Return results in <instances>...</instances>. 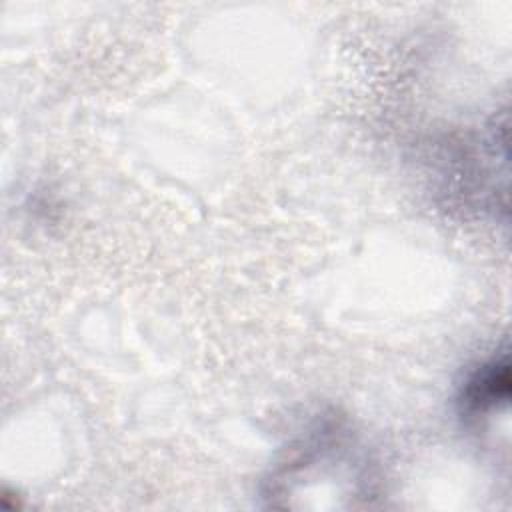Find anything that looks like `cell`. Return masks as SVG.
Instances as JSON below:
<instances>
[{
	"label": "cell",
	"instance_id": "6da1fadb",
	"mask_svg": "<svg viewBox=\"0 0 512 512\" xmlns=\"http://www.w3.org/2000/svg\"><path fill=\"white\" fill-rule=\"evenodd\" d=\"M380 486L378 464L350 422L322 414L284 448L262 498L274 508H312L320 496L336 508H370Z\"/></svg>",
	"mask_w": 512,
	"mask_h": 512
},
{
	"label": "cell",
	"instance_id": "7a4b0ae2",
	"mask_svg": "<svg viewBox=\"0 0 512 512\" xmlns=\"http://www.w3.org/2000/svg\"><path fill=\"white\" fill-rule=\"evenodd\" d=\"M458 414L476 434H488L496 416H508L510 404V362L500 352L468 372L458 390Z\"/></svg>",
	"mask_w": 512,
	"mask_h": 512
}]
</instances>
